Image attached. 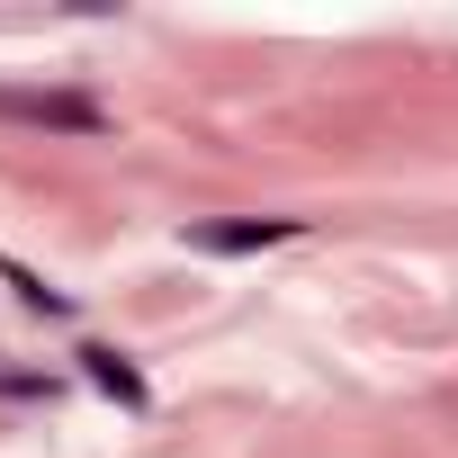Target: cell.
I'll use <instances>...</instances> for the list:
<instances>
[{"mask_svg":"<svg viewBox=\"0 0 458 458\" xmlns=\"http://www.w3.org/2000/svg\"><path fill=\"white\" fill-rule=\"evenodd\" d=\"M0 117L46 126V135H99V126H108L99 99H81V90H10V81H0Z\"/></svg>","mask_w":458,"mask_h":458,"instance_id":"obj_1","label":"cell"},{"mask_svg":"<svg viewBox=\"0 0 458 458\" xmlns=\"http://www.w3.org/2000/svg\"><path fill=\"white\" fill-rule=\"evenodd\" d=\"M297 234H306V216H225V225H189V252H270Z\"/></svg>","mask_w":458,"mask_h":458,"instance_id":"obj_2","label":"cell"},{"mask_svg":"<svg viewBox=\"0 0 458 458\" xmlns=\"http://www.w3.org/2000/svg\"><path fill=\"white\" fill-rule=\"evenodd\" d=\"M81 369H90V386H99V395H117L126 413H144V404H153V386L135 377V360H126V351H108V342H81Z\"/></svg>","mask_w":458,"mask_h":458,"instance_id":"obj_3","label":"cell"},{"mask_svg":"<svg viewBox=\"0 0 458 458\" xmlns=\"http://www.w3.org/2000/svg\"><path fill=\"white\" fill-rule=\"evenodd\" d=\"M0 279H10V288H19V306H37V315H72V297H64V288H46L28 261H0Z\"/></svg>","mask_w":458,"mask_h":458,"instance_id":"obj_4","label":"cell"}]
</instances>
